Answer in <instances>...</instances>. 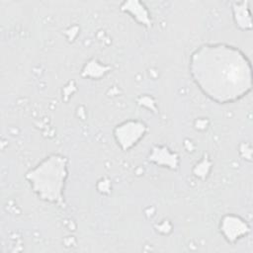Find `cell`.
<instances>
[{"label": "cell", "mask_w": 253, "mask_h": 253, "mask_svg": "<svg viewBox=\"0 0 253 253\" xmlns=\"http://www.w3.org/2000/svg\"><path fill=\"white\" fill-rule=\"evenodd\" d=\"M191 77L210 100L217 104L234 103L252 87L251 63L238 47L227 43H204L191 54Z\"/></svg>", "instance_id": "6da1fadb"}, {"label": "cell", "mask_w": 253, "mask_h": 253, "mask_svg": "<svg viewBox=\"0 0 253 253\" xmlns=\"http://www.w3.org/2000/svg\"><path fill=\"white\" fill-rule=\"evenodd\" d=\"M68 177V159L61 154H50L25 175L32 191L43 202L63 207L64 188Z\"/></svg>", "instance_id": "7a4b0ae2"}, {"label": "cell", "mask_w": 253, "mask_h": 253, "mask_svg": "<svg viewBox=\"0 0 253 253\" xmlns=\"http://www.w3.org/2000/svg\"><path fill=\"white\" fill-rule=\"evenodd\" d=\"M146 130L147 126L142 122L129 120L115 127L114 136L123 150H128L144 136Z\"/></svg>", "instance_id": "3957f363"}, {"label": "cell", "mask_w": 253, "mask_h": 253, "mask_svg": "<svg viewBox=\"0 0 253 253\" xmlns=\"http://www.w3.org/2000/svg\"><path fill=\"white\" fill-rule=\"evenodd\" d=\"M249 225L241 217L235 214L224 215L219 222V230L223 237L230 243L242 238L249 232Z\"/></svg>", "instance_id": "277c9868"}, {"label": "cell", "mask_w": 253, "mask_h": 253, "mask_svg": "<svg viewBox=\"0 0 253 253\" xmlns=\"http://www.w3.org/2000/svg\"><path fill=\"white\" fill-rule=\"evenodd\" d=\"M233 18L236 26L240 29H251L250 13L245 2L235 3L233 6Z\"/></svg>", "instance_id": "5b68a950"}]
</instances>
